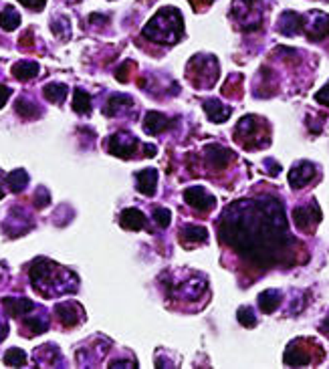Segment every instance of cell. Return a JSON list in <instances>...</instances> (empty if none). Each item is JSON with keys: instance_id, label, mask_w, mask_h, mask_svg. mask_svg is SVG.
I'll use <instances>...</instances> for the list:
<instances>
[{"instance_id": "obj_33", "label": "cell", "mask_w": 329, "mask_h": 369, "mask_svg": "<svg viewBox=\"0 0 329 369\" xmlns=\"http://www.w3.org/2000/svg\"><path fill=\"white\" fill-rule=\"evenodd\" d=\"M10 87H6V85H0V109L6 105V101H8V97H10Z\"/></svg>"}, {"instance_id": "obj_26", "label": "cell", "mask_w": 329, "mask_h": 369, "mask_svg": "<svg viewBox=\"0 0 329 369\" xmlns=\"http://www.w3.org/2000/svg\"><path fill=\"white\" fill-rule=\"evenodd\" d=\"M26 353H24L23 349H19V347H12V349H8L6 353H4V363L6 366H12V368H23L26 366Z\"/></svg>"}, {"instance_id": "obj_11", "label": "cell", "mask_w": 329, "mask_h": 369, "mask_svg": "<svg viewBox=\"0 0 329 369\" xmlns=\"http://www.w3.org/2000/svg\"><path fill=\"white\" fill-rule=\"evenodd\" d=\"M303 30L309 35V39H313V41L328 37L329 17L328 15H323V12H313V21H311V23H307L305 26H303Z\"/></svg>"}, {"instance_id": "obj_20", "label": "cell", "mask_w": 329, "mask_h": 369, "mask_svg": "<svg viewBox=\"0 0 329 369\" xmlns=\"http://www.w3.org/2000/svg\"><path fill=\"white\" fill-rule=\"evenodd\" d=\"M6 184L10 188L12 194H21L24 188L28 186V174L24 170H15L6 176Z\"/></svg>"}, {"instance_id": "obj_18", "label": "cell", "mask_w": 329, "mask_h": 369, "mask_svg": "<svg viewBox=\"0 0 329 369\" xmlns=\"http://www.w3.org/2000/svg\"><path fill=\"white\" fill-rule=\"evenodd\" d=\"M206 158L212 168H224L226 163L233 160V154L226 150V147H220V145H212L206 150Z\"/></svg>"}, {"instance_id": "obj_9", "label": "cell", "mask_w": 329, "mask_h": 369, "mask_svg": "<svg viewBox=\"0 0 329 369\" xmlns=\"http://www.w3.org/2000/svg\"><path fill=\"white\" fill-rule=\"evenodd\" d=\"M311 341H293L289 349L285 351V363L289 366H307L311 355H309Z\"/></svg>"}, {"instance_id": "obj_21", "label": "cell", "mask_w": 329, "mask_h": 369, "mask_svg": "<svg viewBox=\"0 0 329 369\" xmlns=\"http://www.w3.org/2000/svg\"><path fill=\"white\" fill-rule=\"evenodd\" d=\"M281 305V295L277 291H265L259 295V307L265 313H273L277 311V307Z\"/></svg>"}, {"instance_id": "obj_3", "label": "cell", "mask_w": 329, "mask_h": 369, "mask_svg": "<svg viewBox=\"0 0 329 369\" xmlns=\"http://www.w3.org/2000/svg\"><path fill=\"white\" fill-rule=\"evenodd\" d=\"M263 123L260 119L253 116H247L238 125H236V141L240 139L247 147L255 150L263 143H267L269 136L267 134H259V125Z\"/></svg>"}, {"instance_id": "obj_29", "label": "cell", "mask_w": 329, "mask_h": 369, "mask_svg": "<svg viewBox=\"0 0 329 369\" xmlns=\"http://www.w3.org/2000/svg\"><path fill=\"white\" fill-rule=\"evenodd\" d=\"M238 321L244 325V327H255L257 325V319H255V313L247 307L238 309Z\"/></svg>"}, {"instance_id": "obj_15", "label": "cell", "mask_w": 329, "mask_h": 369, "mask_svg": "<svg viewBox=\"0 0 329 369\" xmlns=\"http://www.w3.org/2000/svg\"><path fill=\"white\" fill-rule=\"evenodd\" d=\"M204 111L208 114L212 123H222V121H226L229 116H231V107L222 105V103H220V101H216V99H208V101H204Z\"/></svg>"}, {"instance_id": "obj_1", "label": "cell", "mask_w": 329, "mask_h": 369, "mask_svg": "<svg viewBox=\"0 0 329 369\" xmlns=\"http://www.w3.org/2000/svg\"><path fill=\"white\" fill-rule=\"evenodd\" d=\"M28 277L33 289L47 299L59 297L63 293H73L79 285L73 273H69L67 269H61L59 264L47 258H37L28 269Z\"/></svg>"}, {"instance_id": "obj_13", "label": "cell", "mask_w": 329, "mask_h": 369, "mask_svg": "<svg viewBox=\"0 0 329 369\" xmlns=\"http://www.w3.org/2000/svg\"><path fill=\"white\" fill-rule=\"evenodd\" d=\"M174 121L172 119H168L162 114H158V111H150L145 119H143V129H145V134H150V136H158V134H162L164 129H168L170 125H172Z\"/></svg>"}, {"instance_id": "obj_25", "label": "cell", "mask_w": 329, "mask_h": 369, "mask_svg": "<svg viewBox=\"0 0 329 369\" xmlns=\"http://www.w3.org/2000/svg\"><path fill=\"white\" fill-rule=\"evenodd\" d=\"M45 97H47L48 101H53V103H63L65 101V95H67V85H63V83H51L47 85L45 89Z\"/></svg>"}, {"instance_id": "obj_12", "label": "cell", "mask_w": 329, "mask_h": 369, "mask_svg": "<svg viewBox=\"0 0 329 369\" xmlns=\"http://www.w3.org/2000/svg\"><path fill=\"white\" fill-rule=\"evenodd\" d=\"M119 224L125 231H141V228H145V216L141 214V210H138V208H127V210L121 212Z\"/></svg>"}, {"instance_id": "obj_31", "label": "cell", "mask_w": 329, "mask_h": 369, "mask_svg": "<svg viewBox=\"0 0 329 369\" xmlns=\"http://www.w3.org/2000/svg\"><path fill=\"white\" fill-rule=\"evenodd\" d=\"M21 4H24L26 8H33V10H41L45 6L47 0H19Z\"/></svg>"}, {"instance_id": "obj_17", "label": "cell", "mask_w": 329, "mask_h": 369, "mask_svg": "<svg viewBox=\"0 0 329 369\" xmlns=\"http://www.w3.org/2000/svg\"><path fill=\"white\" fill-rule=\"evenodd\" d=\"M39 65L35 61H19L12 65V75L19 79V81H30L39 75Z\"/></svg>"}, {"instance_id": "obj_8", "label": "cell", "mask_w": 329, "mask_h": 369, "mask_svg": "<svg viewBox=\"0 0 329 369\" xmlns=\"http://www.w3.org/2000/svg\"><path fill=\"white\" fill-rule=\"evenodd\" d=\"M321 220V210L317 206V202L315 200H311L307 206L303 208H297L295 210V224H297V228L299 231H303V228H313L317 222Z\"/></svg>"}, {"instance_id": "obj_5", "label": "cell", "mask_w": 329, "mask_h": 369, "mask_svg": "<svg viewBox=\"0 0 329 369\" xmlns=\"http://www.w3.org/2000/svg\"><path fill=\"white\" fill-rule=\"evenodd\" d=\"M55 313L59 317V321L65 325V327H75L77 323H81L85 319V313H83V307L75 300H65V303H59L55 307Z\"/></svg>"}, {"instance_id": "obj_4", "label": "cell", "mask_w": 329, "mask_h": 369, "mask_svg": "<svg viewBox=\"0 0 329 369\" xmlns=\"http://www.w3.org/2000/svg\"><path fill=\"white\" fill-rule=\"evenodd\" d=\"M105 145H107V152L114 154V156H118V158H132V156L136 154L138 139L134 138L132 134L118 132V134H114L112 138H107Z\"/></svg>"}, {"instance_id": "obj_36", "label": "cell", "mask_w": 329, "mask_h": 369, "mask_svg": "<svg viewBox=\"0 0 329 369\" xmlns=\"http://www.w3.org/2000/svg\"><path fill=\"white\" fill-rule=\"evenodd\" d=\"M2 198H4V190L0 188V200H2Z\"/></svg>"}, {"instance_id": "obj_7", "label": "cell", "mask_w": 329, "mask_h": 369, "mask_svg": "<svg viewBox=\"0 0 329 369\" xmlns=\"http://www.w3.org/2000/svg\"><path fill=\"white\" fill-rule=\"evenodd\" d=\"M184 198H186V202H188L190 206L200 210V212H206V210H212V208L216 206L214 196H212L211 192H206L204 188H200V186L188 188L184 192Z\"/></svg>"}, {"instance_id": "obj_2", "label": "cell", "mask_w": 329, "mask_h": 369, "mask_svg": "<svg viewBox=\"0 0 329 369\" xmlns=\"http://www.w3.org/2000/svg\"><path fill=\"white\" fill-rule=\"evenodd\" d=\"M184 33L182 15L176 8H162L143 28V37L162 45L176 43Z\"/></svg>"}, {"instance_id": "obj_19", "label": "cell", "mask_w": 329, "mask_h": 369, "mask_svg": "<svg viewBox=\"0 0 329 369\" xmlns=\"http://www.w3.org/2000/svg\"><path fill=\"white\" fill-rule=\"evenodd\" d=\"M33 315V313H30ZM30 315H26V319H24V335H28V337H35V335H41V333H45L48 329V319L47 317H43V315H39V317H30Z\"/></svg>"}, {"instance_id": "obj_28", "label": "cell", "mask_w": 329, "mask_h": 369, "mask_svg": "<svg viewBox=\"0 0 329 369\" xmlns=\"http://www.w3.org/2000/svg\"><path fill=\"white\" fill-rule=\"evenodd\" d=\"M154 220L160 228H168L170 222H172V212L168 208H156L154 210Z\"/></svg>"}, {"instance_id": "obj_24", "label": "cell", "mask_w": 329, "mask_h": 369, "mask_svg": "<svg viewBox=\"0 0 329 369\" xmlns=\"http://www.w3.org/2000/svg\"><path fill=\"white\" fill-rule=\"evenodd\" d=\"M125 105H132V97H127V95H114V97L107 101V105L103 107V114L114 117L118 114L119 107H125Z\"/></svg>"}, {"instance_id": "obj_32", "label": "cell", "mask_w": 329, "mask_h": 369, "mask_svg": "<svg viewBox=\"0 0 329 369\" xmlns=\"http://www.w3.org/2000/svg\"><path fill=\"white\" fill-rule=\"evenodd\" d=\"M315 99H317L321 105H328L329 107V83L323 87V89H321V91L315 93Z\"/></svg>"}, {"instance_id": "obj_10", "label": "cell", "mask_w": 329, "mask_h": 369, "mask_svg": "<svg viewBox=\"0 0 329 369\" xmlns=\"http://www.w3.org/2000/svg\"><path fill=\"white\" fill-rule=\"evenodd\" d=\"M315 174H317V172H315L313 163H297V165L289 172V184H291L293 190H299V188H303L309 180H313Z\"/></svg>"}, {"instance_id": "obj_23", "label": "cell", "mask_w": 329, "mask_h": 369, "mask_svg": "<svg viewBox=\"0 0 329 369\" xmlns=\"http://www.w3.org/2000/svg\"><path fill=\"white\" fill-rule=\"evenodd\" d=\"M73 109L81 116H87L91 111V95L83 89H77L73 97Z\"/></svg>"}, {"instance_id": "obj_34", "label": "cell", "mask_w": 329, "mask_h": 369, "mask_svg": "<svg viewBox=\"0 0 329 369\" xmlns=\"http://www.w3.org/2000/svg\"><path fill=\"white\" fill-rule=\"evenodd\" d=\"M6 335H8V325L4 323V321H0V341H2Z\"/></svg>"}, {"instance_id": "obj_30", "label": "cell", "mask_w": 329, "mask_h": 369, "mask_svg": "<svg viewBox=\"0 0 329 369\" xmlns=\"http://www.w3.org/2000/svg\"><path fill=\"white\" fill-rule=\"evenodd\" d=\"M37 200H35V204H37V208H45L48 204V192L45 190V188H39L37 190V196H35Z\"/></svg>"}, {"instance_id": "obj_16", "label": "cell", "mask_w": 329, "mask_h": 369, "mask_svg": "<svg viewBox=\"0 0 329 369\" xmlns=\"http://www.w3.org/2000/svg\"><path fill=\"white\" fill-rule=\"evenodd\" d=\"M21 24V15L15 6H4L2 12H0V28L6 30V33H12L15 28H19Z\"/></svg>"}, {"instance_id": "obj_6", "label": "cell", "mask_w": 329, "mask_h": 369, "mask_svg": "<svg viewBox=\"0 0 329 369\" xmlns=\"http://www.w3.org/2000/svg\"><path fill=\"white\" fill-rule=\"evenodd\" d=\"M2 307L6 311V315L12 317V319H21V317H26V315L35 313L33 311L35 303L30 299H26V297H4L2 299Z\"/></svg>"}, {"instance_id": "obj_27", "label": "cell", "mask_w": 329, "mask_h": 369, "mask_svg": "<svg viewBox=\"0 0 329 369\" xmlns=\"http://www.w3.org/2000/svg\"><path fill=\"white\" fill-rule=\"evenodd\" d=\"M15 107H17V114L21 117H26V119H28V117L35 119V117L41 114V109H39L33 101H26V97H21Z\"/></svg>"}, {"instance_id": "obj_14", "label": "cell", "mask_w": 329, "mask_h": 369, "mask_svg": "<svg viewBox=\"0 0 329 369\" xmlns=\"http://www.w3.org/2000/svg\"><path fill=\"white\" fill-rule=\"evenodd\" d=\"M156 188H158V170L148 168V170L138 172V190L143 196H154Z\"/></svg>"}, {"instance_id": "obj_22", "label": "cell", "mask_w": 329, "mask_h": 369, "mask_svg": "<svg viewBox=\"0 0 329 369\" xmlns=\"http://www.w3.org/2000/svg\"><path fill=\"white\" fill-rule=\"evenodd\" d=\"M184 244H196V242H204L208 238V232L202 226H186L182 234H180Z\"/></svg>"}, {"instance_id": "obj_35", "label": "cell", "mask_w": 329, "mask_h": 369, "mask_svg": "<svg viewBox=\"0 0 329 369\" xmlns=\"http://www.w3.org/2000/svg\"><path fill=\"white\" fill-rule=\"evenodd\" d=\"M319 329H321V333H326V335L329 337V315L326 317V321L321 323V327H319Z\"/></svg>"}]
</instances>
